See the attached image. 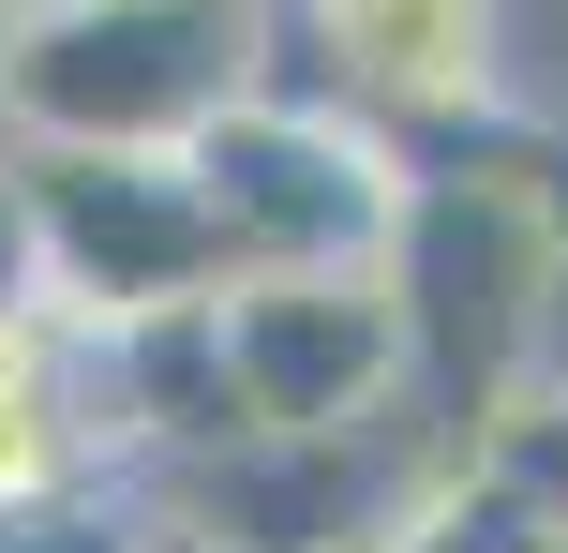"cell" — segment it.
Returning a JSON list of instances; mask_svg holds the SVG:
<instances>
[{
  "instance_id": "obj_12",
  "label": "cell",
  "mask_w": 568,
  "mask_h": 553,
  "mask_svg": "<svg viewBox=\"0 0 568 553\" xmlns=\"http://www.w3.org/2000/svg\"><path fill=\"white\" fill-rule=\"evenodd\" d=\"M16 299H45V225H30V165H16V135H0V315Z\"/></svg>"
},
{
  "instance_id": "obj_1",
  "label": "cell",
  "mask_w": 568,
  "mask_h": 553,
  "mask_svg": "<svg viewBox=\"0 0 568 553\" xmlns=\"http://www.w3.org/2000/svg\"><path fill=\"white\" fill-rule=\"evenodd\" d=\"M374 269L404 299V419L434 449H479V419L539 375L568 299V135L524 105L404 135V225Z\"/></svg>"
},
{
  "instance_id": "obj_9",
  "label": "cell",
  "mask_w": 568,
  "mask_h": 553,
  "mask_svg": "<svg viewBox=\"0 0 568 553\" xmlns=\"http://www.w3.org/2000/svg\"><path fill=\"white\" fill-rule=\"evenodd\" d=\"M389 539H404V553H568V524L494 464V449H434V464L404 479Z\"/></svg>"
},
{
  "instance_id": "obj_8",
  "label": "cell",
  "mask_w": 568,
  "mask_h": 553,
  "mask_svg": "<svg viewBox=\"0 0 568 553\" xmlns=\"http://www.w3.org/2000/svg\"><path fill=\"white\" fill-rule=\"evenodd\" d=\"M105 404H120V449L135 479H180L240 434V389H225V345H210V299H150V315H105Z\"/></svg>"
},
{
  "instance_id": "obj_3",
  "label": "cell",
  "mask_w": 568,
  "mask_h": 553,
  "mask_svg": "<svg viewBox=\"0 0 568 553\" xmlns=\"http://www.w3.org/2000/svg\"><path fill=\"white\" fill-rule=\"evenodd\" d=\"M180 165L210 195L225 269H374L389 225H404V135L329 105V90H300L284 60L180 135Z\"/></svg>"
},
{
  "instance_id": "obj_11",
  "label": "cell",
  "mask_w": 568,
  "mask_h": 553,
  "mask_svg": "<svg viewBox=\"0 0 568 553\" xmlns=\"http://www.w3.org/2000/svg\"><path fill=\"white\" fill-rule=\"evenodd\" d=\"M0 553H135V494H75V509H0Z\"/></svg>"
},
{
  "instance_id": "obj_2",
  "label": "cell",
  "mask_w": 568,
  "mask_h": 553,
  "mask_svg": "<svg viewBox=\"0 0 568 553\" xmlns=\"http://www.w3.org/2000/svg\"><path fill=\"white\" fill-rule=\"evenodd\" d=\"M270 0H45V16H0V135L180 150L225 90L270 75Z\"/></svg>"
},
{
  "instance_id": "obj_13",
  "label": "cell",
  "mask_w": 568,
  "mask_h": 553,
  "mask_svg": "<svg viewBox=\"0 0 568 553\" xmlns=\"http://www.w3.org/2000/svg\"><path fill=\"white\" fill-rule=\"evenodd\" d=\"M135 553H255V539H225V524H195V509L135 494Z\"/></svg>"
},
{
  "instance_id": "obj_14",
  "label": "cell",
  "mask_w": 568,
  "mask_h": 553,
  "mask_svg": "<svg viewBox=\"0 0 568 553\" xmlns=\"http://www.w3.org/2000/svg\"><path fill=\"white\" fill-rule=\"evenodd\" d=\"M314 553H404V539L389 524H344V539H314Z\"/></svg>"
},
{
  "instance_id": "obj_7",
  "label": "cell",
  "mask_w": 568,
  "mask_h": 553,
  "mask_svg": "<svg viewBox=\"0 0 568 553\" xmlns=\"http://www.w3.org/2000/svg\"><path fill=\"white\" fill-rule=\"evenodd\" d=\"M75 494H150L105 404V329L16 299L0 315V509H75Z\"/></svg>"
},
{
  "instance_id": "obj_5",
  "label": "cell",
  "mask_w": 568,
  "mask_h": 553,
  "mask_svg": "<svg viewBox=\"0 0 568 553\" xmlns=\"http://www.w3.org/2000/svg\"><path fill=\"white\" fill-rule=\"evenodd\" d=\"M30 165V225H45V299L60 315H150V299H210L225 239L180 150H16Z\"/></svg>"
},
{
  "instance_id": "obj_6",
  "label": "cell",
  "mask_w": 568,
  "mask_h": 553,
  "mask_svg": "<svg viewBox=\"0 0 568 553\" xmlns=\"http://www.w3.org/2000/svg\"><path fill=\"white\" fill-rule=\"evenodd\" d=\"M270 30H300V90L389 135L509 105V0H270Z\"/></svg>"
},
{
  "instance_id": "obj_15",
  "label": "cell",
  "mask_w": 568,
  "mask_h": 553,
  "mask_svg": "<svg viewBox=\"0 0 568 553\" xmlns=\"http://www.w3.org/2000/svg\"><path fill=\"white\" fill-rule=\"evenodd\" d=\"M0 16H45V0H0Z\"/></svg>"
},
{
  "instance_id": "obj_4",
  "label": "cell",
  "mask_w": 568,
  "mask_h": 553,
  "mask_svg": "<svg viewBox=\"0 0 568 553\" xmlns=\"http://www.w3.org/2000/svg\"><path fill=\"white\" fill-rule=\"evenodd\" d=\"M240 434H329L404 404V299L389 269H225L210 285Z\"/></svg>"
},
{
  "instance_id": "obj_10",
  "label": "cell",
  "mask_w": 568,
  "mask_h": 553,
  "mask_svg": "<svg viewBox=\"0 0 568 553\" xmlns=\"http://www.w3.org/2000/svg\"><path fill=\"white\" fill-rule=\"evenodd\" d=\"M479 449H494V464H509L524 494H539L554 524H568V375H554V359H539V375H524L509 404L479 419Z\"/></svg>"
}]
</instances>
